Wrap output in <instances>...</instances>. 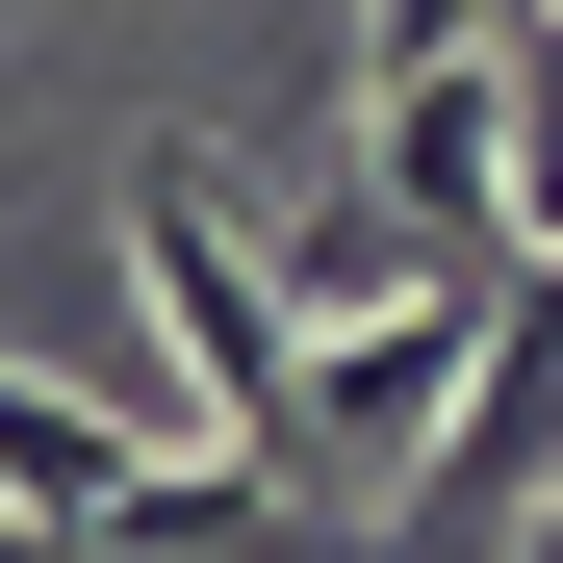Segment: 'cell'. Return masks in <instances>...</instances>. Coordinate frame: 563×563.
<instances>
[{"instance_id": "6da1fadb", "label": "cell", "mask_w": 563, "mask_h": 563, "mask_svg": "<svg viewBox=\"0 0 563 563\" xmlns=\"http://www.w3.org/2000/svg\"><path fill=\"white\" fill-rule=\"evenodd\" d=\"M538 487H563V256H512L487 358L435 385V435H410V538H385V563H512Z\"/></svg>"}, {"instance_id": "7a4b0ae2", "label": "cell", "mask_w": 563, "mask_h": 563, "mask_svg": "<svg viewBox=\"0 0 563 563\" xmlns=\"http://www.w3.org/2000/svg\"><path fill=\"white\" fill-rule=\"evenodd\" d=\"M129 308H154L179 358H206V435L308 487V333H282V282H256V231H231V206H206L179 154L129 179Z\"/></svg>"}, {"instance_id": "3957f363", "label": "cell", "mask_w": 563, "mask_h": 563, "mask_svg": "<svg viewBox=\"0 0 563 563\" xmlns=\"http://www.w3.org/2000/svg\"><path fill=\"white\" fill-rule=\"evenodd\" d=\"M358 206H385L410 256H512V52H410V77H358Z\"/></svg>"}, {"instance_id": "277c9868", "label": "cell", "mask_w": 563, "mask_h": 563, "mask_svg": "<svg viewBox=\"0 0 563 563\" xmlns=\"http://www.w3.org/2000/svg\"><path fill=\"white\" fill-rule=\"evenodd\" d=\"M487 308H512V256H410L385 282V308H333V358H308V435H435V385H461V358H487Z\"/></svg>"}, {"instance_id": "5b68a950", "label": "cell", "mask_w": 563, "mask_h": 563, "mask_svg": "<svg viewBox=\"0 0 563 563\" xmlns=\"http://www.w3.org/2000/svg\"><path fill=\"white\" fill-rule=\"evenodd\" d=\"M512 256H563V0L512 26Z\"/></svg>"}, {"instance_id": "8992f818", "label": "cell", "mask_w": 563, "mask_h": 563, "mask_svg": "<svg viewBox=\"0 0 563 563\" xmlns=\"http://www.w3.org/2000/svg\"><path fill=\"white\" fill-rule=\"evenodd\" d=\"M538 0H358V77H410V52H512Z\"/></svg>"}, {"instance_id": "52a82bcc", "label": "cell", "mask_w": 563, "mask_h": 563, "mask_svg": "<svg viewBox=\"0 0 563 563\" xmlns=\"http://www.w3.org/2000/svg\"><path fill=\"white\" fill-rule=\"evenodd\" d=\"M0 563H52V538H26V512H0Z\"/></svg>"}]
</instances>
